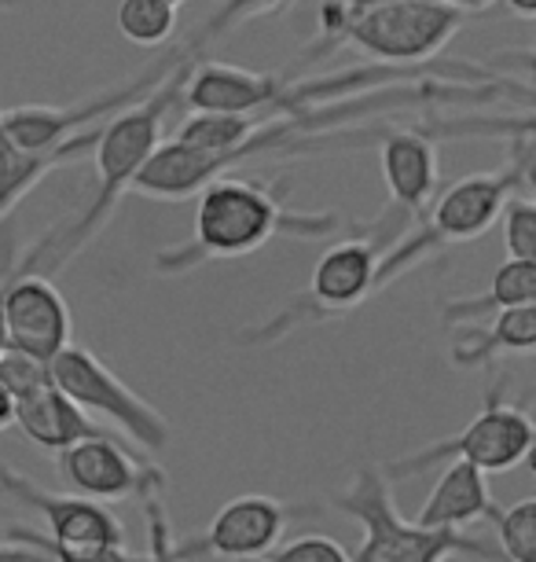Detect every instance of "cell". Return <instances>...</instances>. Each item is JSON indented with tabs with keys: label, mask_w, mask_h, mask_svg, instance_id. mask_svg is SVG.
Segmentation results:
<instances>
[{
	"label": "cell",
	"mask_w": 536,
	"mask_h": 562,
	"mask_svg": "<svg viewBox=\"0 0 536 562\" xmlns=\"http://www.w3.org/2000/svg\"><path fill=\"white\" fill-rule=\"evenodd\" d=\"M187 70H192V63H181L159 89L147 92L140 103L118 111L114 119L100 125L96 147H92V155H96V192H92V199L78 217L59 228H52L48 236L26 254V261L19 265V269L52 276V272H59L81 247H89V243L100 236V228L111 221L118 203L133 192L136 173L147 166V158L159 151L166 114L181 103Z\"/></svg>",
	"instance_id": "cell-1"
},
{
	"label": "cell",
	"mask_w": 536,
	"mask_h": 562,
	"mask_svg": "<svg viewBox=\"0 0 536 562\" xmlns=\"http://www.w3.org/2000/svg\"><path fill=\"white\" fill-rule=\"evenodd\" d=\"M339 232L334 214H294L283 203V188L261 180L220 177L203 188L195 206V236L181 247L155 254V272L181 276L206 261L247 258L276 236L320 239Z\"/></svg>",
	"instance_id": "cell-2"
},
{
	"label": "cell",
	"mask_w": 536,
	"mask_h": 562,
	"mask_svg": "<svg viewBox=\"0 0 536 562\" xmlns=\"http://www.w3.org/2000/svg\"><path fill=\"white\" fill-rule=\"evenodd\" d=\"M464 23L467 15H459L445 0H390V4L367 8L356 15L345 12L342 0H323L317 15V41L309 45V56H301V63L339 45H353L364 56L404 70L412 63L434 59Z\"/></svg>",
	"instance_id": "cell-3"
},
{
	"label": "cell",
	"mask_w": 536,
	"mask_h": 562,
	"mask_svg": "<svg viewBox=\"0 0 536 562\" xmlns=\"http://www.w3.org/2000/svg\"><path fill=\"white\" fill-rule=\"evenodd\" d=\"M334 507L364 526V544L356 548L353 562H445L452 555L503 562L500 548H492L489 540L467 537L459 529H423L404 522L390 496V479L372 463H364L353 482L334 496Z\"/></svg>",
	"instance_id": "cell-4"
},
{
	"label": "cell",
	"mask_w": 536,
	"mask_h": 562,
	"mask_svg": "<svg viewBox=\"0 0 536 562\" xmlns=\"http://www.w3.org/2000/svg\"><path fill=\"white\" fill-rule=\"evenodd\" d=\"M522 184V158L511 151V162L497 169V173H470L445 188L423 217L415 221V228L408 236L383 254L378 265V291L390 288L397 276L412 272L415 265H423L434 254L456 247V243L478 239L497 225L503 206L514 188Z\"/></svg>",
	"instance_id": "cell-5"
},
{
	"label": "cell",
	"mask_w": 536,
	"mask_h": 562,
	"mask_svg": "<svg viewBox=\"0 0 536 562\" xmlns=\"http://www.w3.org/2000/svg\"><path fill=\"white\" fill-rule=\"evenodd\" d=\"M412 217H404L401 210H386L375 225H367L364 236L339 239L331 250L320 254L317 269L309 276V294H301L298 302L287 305L280 316H272L261 327H254L247 338L250 342H272V338L294 331V327L323 321V316H342L356 310L378 291V265H383V239L394 236V228H404Z\"/></svg>",
	"instance_id": "cell-6"
},
{
	"label": "cell",
	"mask_w": 536,
	"mask_h": 562,
	"mask_svg": "<svg viewBox=\"0 0 536 562\" xmlns=\"http://www.w3.org/2000/svg\"><path fill=\"white\" fill-rule=\"evenodd\" d=\"M533 430H536V423L525 416L518 405L503 401V379H497L486 394L481 412L456 434V438L434 441L412 456H401V460H394L383 474L386 479H412V474H423L437 463H456V460L478 467V471H486V474L511 471V467H518L525 460Z\"/></svg>",
	"instance_id": "cell-7"
},
{
	"label": "cell",
	"mask_w": 536,
	"mask_h": 562,
	"mask_svg": "<svg viewBox=\"0 0 536 562\" xmlns=\"http://www.w3.org/2000/svg\"><path fill=\"white\" fill-rule=\"evenodd\" d=\"M52 386L59 394H67L73 405L85 408L89 416H103L118 427L125 438H133L140 449L159 452L170 445V423L155 405L136 394L129 383H122V375L103 364V360L85 346H67L62 353L48 364Z\"/></svg>",
	"instance_id": "cell-8"
},
{
	"label": "cell",
	"mask_w": 536,
	"mask_h": 562,
	"mask_svg": "<svg viewBox=\"0 0 536 562\" xmlns=\"http://www.w3.org/2000/svg\"><path fill=\"white\" fill-rule=\"evenodd\" d=\"M0 313H4V342L15 353L52 364L70 346V305L48 276L19 269L12 280L0 283Z\"/></svg>",
	"instance_id": "cell-9"
},
{
	"label": "cell",
	"mask_w": 536,
	"mask_h": 562,
	"mask_svg": "<svg viewBox=\"0 0 536 562\" xmlns=\"http://www.w3.org/2000/svg\"><path fill=\"white\" fill-rule=\"evenodd\" d=\"M0 496L30 507L34 515H41V522L48 526V540L70 548H92V544H111L125 548V526L118 522V515L107 512L96 501L85 496H62L52 493L45 485H37L34 479L19 474L15 467L0 463Z\"/></svg>",
	"instance_id": "cell-10"
},
{
	"label": "cell",
	"mask_w": 536,
	"mask_h": 562,
	"mask_svg": "<svg viewBox=\"0 0 536 562\" xmlns=\"http://www.w3.org/2000/svg\"><path fill=\"white\" fill-rule=\"evenodd\" d=\"M59 474L73 496L85 501H125V496H155L166 485L159 467L136 460V456L107 438H89L59 452Z\"/></svg>",
	"instance_id": "cell-11"
},
{
	"label": "cell",
	"mask_w": 536,
	"mask_h": 562,
	"mask_svg": "<svg viewBox=\"0 0 536 562\" xmlns=\"http://www.w3.org/2000/svg\"><path fill=\"white\" fill-rule=\"evenodd\" d=\"M290 81L283 74H261L236 63L195 59L187 70L181 103L192 114H265L283 119Z\"/></svg>",
	"instance_id": "cell-12"
},
{
	"label": "cell",
	"mask_w": 536,
	"mask_h": 562,
	"mask_svg": "<svg viewBox=\"0 0 536 562\" xmlns=\"http://www.w3.org/2000/svg\"><path fill=\"white\" fill-rule=\"evenodd\" d=\"M290 512L272 496H236L214 515V522L198 540L181 544L184 562L198 555H217L232 562L269 559L287 533Z\"/></svg>",
	"instance_id": "cell-13"
},
{
	"label": "cell",
	"mask_w": 536,
	"mask_h": 562,
	"mask_svg": "<svg viewBox=\"0 0 536 562\" xmlns=\"http://www.w3.org/2000/svg\"><path fill=\"white\" fill-rule=\"evenodd\" d=\"M378 169H383L390 206L404 217L419 221L434 203L437 192V147L419 130L378 133Z\"/></svg>",
	"instance_id": "cell-14"
},
{
	"label": "cell",
	"mask_w": 536,
	"mask_h": 562,
	"mask_svg": "<svg viewBox=\"0 0 536 562\" xmlns=\"http://www.w3.org/2000/svg\"><path fill=\"white\" fill-rule=\"evenodd\" d=\"M15 427L48 452H62V449H70V445L89 441V438H107V430H103L85 408L73 405L67 394H59L56 386H45V390H37V394L19 397Z\"/></svg>",
	"instance_id": "cell-15"
},
{
	"label": "cell",
	"mask_w": 536,
	"mask_h": 562,
	"mask_svg": "<svg viewBox=\"0 0 536 562\" xmlns=\"http://www.w3.org/2000/svg\"><path fill=\"white\" fill-rule=\"evenodd\" d=\"M96 133H100V125L89 133H81L78 140L56 147V151H26V147H19L12 140V133L4 130V108H0V221L12 214L41 180L52 173V169L89 155L92 147H96Z\"/></svg>",
	"instance_id": "cell-16"
},
{
	"label": "cell",
	"mask_w": 536,
	"mask_h": 562,
	"mask_svg": "<svg viewBox=\"0 0 536 562\" xmlns=\"http://www.w3.org/2000/svg\"><path fill=\"white\" fill-rule=\"evenodd\" d=\"M492 493L486 482V471L470 467L464 460L448 463V471L441 474L437 485L430 490L426 504L419 507L415 526L423 529H459L475 522L481 515H492Z\"/></svg>",
	"instance_id": "cell-17"
},
{
	"label": "cell",
	"mask_w": 536,
	"mask_h": 562,
	"mask_svg": "<svg viewBox=\"0 0 536 562\" xmlns=\"http://www.w3.org/2000/svg\"><path fill=\"white\" fill-rule=\"evenodd\" d=\"M529 349H536V305H522V310L497 313L481 335L452 346V364L481 368L503 353H529Z\"/></svg>",
	"instance_id": "cell-18"
},
{
	"label": "cell",
	"mask_w": 536,
	"mask_h": 562,
	"mask_svg": "<svg viewBox=\"0 0 536 562\" xmlns=\"http://www.w3.org/2000/svg\"><path fill=\"white\" fill-rule=\"evenodd\" d=\"M536 305V265L533 261H503L492 272L486 294L475 299H456L445 305V321H478V316H497L503 310H522Z\"/></svg>",
	"instance_id": "cell-19"
},
{
	"label": "cell",
	"mask_w": 536,
	"mask_h": 562,
	"mask_svg": "<svg viewBox=\"0 0 536 562\" xmlns=\"http://www.w3.org/2000/svg\"><path fill=\"white\" fill-rule=\"evenodd\" d=\"M430 140H525L536 144V111L533 114H452V119H426L412 125Z\"/></svg>",
	"instance_id": "cell-20"
},
{
	"label": "cell",
	"mask_w": 536,
	"mask_h": 562,
	"mask_svg": "<svg viewBox=\"0 0 536 562\" xmlns=\"http://www.w3.org/2000/svg\"><path fill=\"white\" fill-rule=\"evenodd\" d=\"M287 4L290 0H217V4L203 15V23H198L173 52L184 63H195L198 56H203L206 45H214V41L232 34V30H239L243 23H254V19H261V15H276Z\"/></svg>",
	"instance_id": "cell-21"
},
{
	"label": "cell",
	"mask_w": 536,
	"mask_h": 562,
	"mask_svg": "<svg viewBox=\"0 0 536 562\" xmlns=\"http://www.w3.org/2000/svg\"><path fill=\"white\" fill-rule=\"evenodd\" d=\"M114 23L129 45L162 48L176 34V8L159 4V0H122Z\"/></svg>",
	"instance_id": "cell-22"
},
{
	"label": "cell",
	"mask_w": 536,
	"mask_h": 562,
	"mask_svg": "<svg viewBox=\"0 0 536 562\" xmlns=\"http://www.w3.org/2000/svg\"><path fill=\"white\" fill-rule=\"evenodd\" d=\"M492 522L500 533L503 562H536V496L511 507H492Z\"/></svg>",
	"instance_id": "cell-23"
},
{
	"label": "cell",
	"mask_w": 536,
	"mask_h": 562,
	"mask_svg": "<svg viewBox=\"0 0 536 562\" xmlns=\"http://www.w3.org/2000/svg\"><path fill=\"white\" fill-rule=\"evenodd\" d=\"M503 228V250L508 261H533L536 265V203L525 199H508L500 214Z\"/></svg>",
	"instance_id": "cell-24"
},
{
	"label": "cell",
	"mask_w": 536,
	"mask_h": 562,
	"mask_svg": "<svg viewBox=\"0 0 536 562\" xmlns=\"http://www.w3.org/2000/svg\"><path fill=\"white\" fill-rule=\"evenodd\" d=\"M0 383H4L8 394L19 401V397L37 394V390L52 386V371H48L45 360L15 353V349H4V353H0Z\"/></svg>",
	"instance_id": "cell-25"
},
{
	"label": "cell",
	"mask_w": 536,
	"mask_h": 562,
	"mask_svg": "<svg viewBox=\"0 0 536 562\" xmlns=\"http://www.w3.org/2000/svg\"><path fill=\"white\" fill-rule=\"evenodd\" d=\"M269 562H353V555L339 540H331L323 533H305V537L287 540V544H280L269 555Z\"/></svg>",
	"instance_id": "cell-26"
},
{
	"label": "cell",
	"mask_w": 536,
	"mask_h": 562,
	"mask_svg": "<svg viewBox=\"0 0 536 562\" xmlns=\"http://www.w3.org/2000/svg\"><path fill=\"white\" fill-rule=\"evenodd\" d=\"M0 562H52V559L45 551L19 544V540H0Z\"/></svg>",
	"instance_id": "cell-27"
},
{
	"label": "cell",
	"mask_w": 536,
	"mask_h": 562,
	"mask_svg": "<svg viewBox=\"0 0 536 562\" xmlns=\"http://www.w3.org/2000/svg\"><path fill=\"white\" fill-rule=\"evenodd\" d=\"M511 151H518V158H522V180L533 188V195H536V144L511 140Z\"/></svg>",
	"instance_id": "cell-28"
},
{
	"label": "cell",
	"mask_w": 536,
	"mask_h": 562,
	"mask_svg": "<svg viewBox=\"0 0 536 562\" xmlns=\"http://www.w3.org/2000/svg\"><path fill=\"white\" fill-rule=\"evenodd\" d=\"M8 427H15V397L0 383V430H8Z\"/></svg>",
	"instance_id": "cell-29"
},
{
	"label": "cell",
	"mask_w": 536,
	"mask_h": 562,
	"mask_svg": "<svg viewBox=\"0 0 536 562\" xmlns=\"http://www.w3.org/2000/svg\"><path fill=\"white\" fill-rule=\"evenodd\" d=\"M448 8H456L459 15H470V12H486V8H492L497 0H445Z\"/></svg>",
	"instance_id": "cell-30"
},
{
	"label": "cell",
	"mask_w": 536,
	"mask_h": 562,
	"mask_svg": "<svg viewBox=\"0 0 536 562\" xmlns=\"http://www.w3.org/2000/svg\"><path fill=\"white\" fill-rule=\"evenodd\" d=\"M503 4H508L514 15H522V19H536V0H503Z\"/></svg>",
	"instance_id": "cell-31"
},
{
	"label": "cell",
	"mask_w": 536,
	"mask_h": 562,
	"mask_svg": "<svg viewBox=\"0 0 536 562\" xmlns=\"http://www.w3.org/2000/svg\"><path fill=\"white\" fill-rule=\"evenodd\" d=\"M522 463L529 467V474L536 479V430H533V441H529V449H525V460Z\"/></svg>",
	"instance_id": "cell-32"
},
{
	"label": "cell",
	"mask_w": 536,
	"mask_h": 562,
	"mask_svg": "<svg viewBox=\"0 0 536 562\" xmlns=\"http://www.w3.org/2000/svg\"><path fill=\"white\" fill-rule=\"evenodd\" d=\"M514 59H518V63H522V67H525V70H529V74H533V78H536V48H533V52H522V56H514Z\"/></svg>",
	"instance_id": "cell-33"
},
{
	"label": "cell",
	"mask_w": 536,
	"mask_h": 562,
	"mask_svg": "<svg viewBox=\"0 0 536 562\" xmlns=\"http://www.w3.org/2000/svg\"><path fill=\"white\" fill-rule=\"evenodd\" d=\"M19 4H23V0H0V12H15Z\"/></svg>",
	"instance_id": "cell-34"
},
{
	"label": "cell",
	"mask_w": 536,
	"mask_h": 562,
	"mask_svg": "<svg viewBox=\"0 0 536 562\" xmlns=\"http://www.w3.org/2000/svg\"><path fill=\"white\" fill-rule=\"evenodd\" d=\"M159 4H170V8H181L184 0H159Z\"/></svg>",
	"instance_id": "cell-35"
},
{
	"label": "cell",
	"mask_w": 536,
	"mask_h": 562,
	"mask_svg": "<svg viewBox=\"0 0 536 562\" xmlns=\"http://www.w3.org/2000/svg\"><path fill=\"white\" fill-rule=\"evenodd\" d=\"M250 562H269V559H250Z\"/></svg>",
	"instance_id": "cell-36"
}]
</instances>
